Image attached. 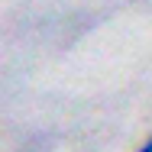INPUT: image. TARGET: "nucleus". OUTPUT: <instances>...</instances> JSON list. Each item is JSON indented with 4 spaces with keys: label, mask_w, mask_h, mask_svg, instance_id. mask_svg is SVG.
<instances>
[{
    "label": "nucleus",
    "mask_w": 152,
    "mask_h": 152,
    "mask_svg": "<svg viewBox=\"0 0 152 152\" xmlns=\"http://www.w3.org/2000/svg\"><path fill=\"white\" fill-rule=\"evenodd\" d=\"M136 152H152V133H149V136H146V142H142V146H139V149H136Z\"/></svg>",
    "instance_id": "f257e3e1"
}]
</instances>
